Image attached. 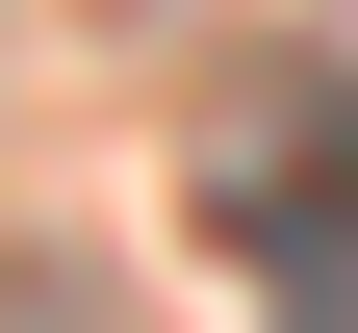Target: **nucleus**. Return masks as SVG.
Returning <instances> with one entry per match:
<instances>
[{
	"label": "nucleus",
	"instance_id": "1",
	"mask_svg": "<svg viewBox=\"0 0 358 333\" xmlns=\"http://www.w3.org/2000/svg\"><path fill=\"white\" fill-rule=\"evenodd\" d=\"M179 179H205V257L256 282V333H358V77H333V52L231 77Z\"/></svg>",
	"mask_w": 358,
	"mask_h": 333
},
{
	"label": "nucleus",
	"instance_id": "2",
	"mask_svg": "<svg viewBox=\"0 0 358 333\" xmlns=\"http://www.w3.org/2000/svg\"><path fill=\"white\" fill-rule=\"evenodd\" d=\"M0 333H103V282L77 257H0Z\"/></svg>",
	"mask_w": 358,
	"mask_h": 333
}]
</instances>
